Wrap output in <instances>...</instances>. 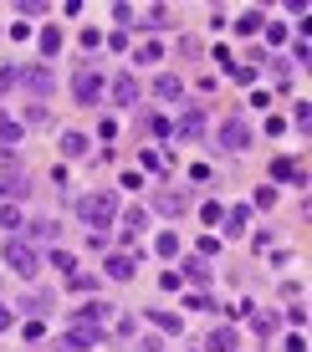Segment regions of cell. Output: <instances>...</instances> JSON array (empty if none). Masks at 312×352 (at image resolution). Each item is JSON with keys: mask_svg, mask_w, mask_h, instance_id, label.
I'll list each match as a JSON object with an SVG mask.
<instances>
[{"mask_svg": "<svg viewBox=\"0 0 312 352\" xmlns=\"http://www.w3.org/2000/svg\"><path fill=\"white\" fill-rule=\"evenodd\" d=\"M77 220L87 225L92 235L113 230V220H118V194H113V189H92L87 199H77Z\"/></svg>", "mask_w": 312, "mask_h": 352, "instance_id": "1", "label": "cell"}, {"mask_svg": "<svg viewBox=\"0 0 312 352\" xmlns=\"http://www.w3.org/2000/svg\"><path fill=\"white\" fill-rule=\"evenodd\" d=\"M6 271H16L21 281H31L41 271V256L31 250V240H6Z\"/></svg>", "mask_w": 312, "mask_h": 352, "instance_id": "2", "label": "cell"}, {"mask_svg": "<svg viewBox=\"0 0 312 352\" xmlns=\"http://www.w3.org/2000/svg\"><path fill=\"white\" fill-rule=\"evenodd\" d=\"M215 143H220L225 153H246L251 148V123H246V118H225L220 133H215Z\"/></svg>", "mask_w": 312, "mask_h": 352, "instance_id": "3", "label": "cell"}, {"mask_svg": "<svg viewBox=\"0 0 312 352\" xmlns=\"http://www.w3.org/2000/svg\"><path fill=\"white\" fill-rule=\"evenodd\" d=\"M103 342V332H98V327H92V322H72V332L67 337H56V352H87V347H98Z\"/></svg>", "mask_w": 312, "mask_h": 352, "instance_id": "4", "label": "cell"}, {"mask_svg": "<svg viewBox=\"0 0 312 352\" xmlns=\"http://www.w3.org/2000/svg\"><path fill=\"white\" fill-rule=\"evenodd\" d=\"M16 87H26L36 102H46L52 87H56V82H52V67H21V72H16Z\"/></svg>", "mask_w": 312, "mask_h": 352, "instance_id": "5", "label": "cell"}, {"mask_svg": "<svg viewBox=\"0 0 312 352\" xmlns=\"http://www.w3.org/2000/svg\"><path fill=\"white\" fill-rule=\"evenodd\" d=\"M72 97H77L82 107H92L103 97V77H98V67H82L77 77H72Z\"/></svg>", "mask_w": 312, "mask_h": 352, "instance_id": "6", "label": "cell"}, {"mask_svg": "<svg viewBox=\"0 0 312 352\" xmlns=\"http://www.w3.org/2000/svg\"><path fill=\"white\" fill-rule=\"evenodd\" d=\"M26 194H31V174H26V168H0V199H26Z\"/></svg>", "mask_w": 312, "mask_h": 352, "instance_id": "7", "label": "cell"}, {"mask_svg": "<svg viewBox=\"0 0 312 352\" xmlns=\"http://www.w3.org/2000/svg\"><path fill=\"white\" fill-rule=\"evenodd\" d=\"M174 138H185V143L205 138V107H185V118L174 123Z\"/></svg>", "mask_w": 312, "mask_h": 352, "instance_id": "8", "label": "cell"}, {"mask_svg": "<svg viewBox=\"0 0 312 352\" xmlns=\"http://www.w3.org/2000/svg\"><path fill=\"white\" fill-rule=\"evenodd\" d=\"M154 210H159V214H169V220H174V214H185V210H189V194H185V189H169V184H164V189H154Z\"/></svg>", "mask_w": 312, "mask_h": 352, "instance_id": "9", "label": "cell"}, {"mask_svg": "<svg viewBox=\"0 0 312 352\" xmlns=\"http://www.w3.org/2000/svg\"><path fill=\"white\" fill-rule=\"evenodd\" d=\"M236 347H241V332H236V327H215L200 352H236Z\"/></svg>", "mask_w": 312, "mask_h": 352, "instance_id": "10", "label": "cell"}, {"mask_svg": "<svg viewBox=\"0 0 312 352\" xmlns=\"http://www.w3.org/2000/svg\"><path fill=\"white\" fill-rule=\"evenodd\" d=\"M179 92H185V82H179L174 72H164V77H154V97H164V102H179Z\"/></svg>", "mask_w": 312, "mask_h": 352, "instance_id": "11", "label": "cell"}, {"mask_svg": "<svg viewBox=\"0 0 312 352\" xmlns=\"http://www.w3.org/2000/svg\"><path fill=\"white\" fill-rule=\"evenodd\" d=\"M138 102V82L134 77H118L113 82V107H134Z\"/></svg>", "mask_w": 312, "mask_h": 352, "instance_id": "12", "label": "cell"}, {"mask_svg": "<svg viewBox=\"0 0 312 352\" xmlns=\"http://www.w3.org/2000/svg\"><path fill=\"white\" fill-rule=\"evenodd\" d=\"M134 271H138L134 256H107V276H113V281H134Z\"/></svg>", "mask_w": 312, "mask_h": 352, "instance_id": "13", "label": "cell"}, {"mask_svg": "<svg viewBox=\"0 0 312 352\" xmlns=\"http://www.w3.org/2000/svg\"><path fill=\"white\" fill-rule=\"evenodd\" d=\"M143 225H149V214H143L138 204H128V210H123V240H128V245H134V235H138Z\"/></svg>", "mask_w": 312, "mask_h": 352, "instance_id": "14", "label": "cell"}, {"mask_svg": "<svg viewBox=\"0 0 312 352\" xmlns=\"http://www.w3.org/2000/svg\"><path fill=\"white\" fill-rule=\"evenodd\" d=\"M21 133H26V128H21L16 118L0 113V148H21Z\"/></svg>", "mask_w": 312, "mask_h": 352, "instance_id": "15", "label": "cell"}, {"mask_svg": "<svg viewBox=\"0 0 312 352\" xmlns=\"http://www.w3.org/2000/svg\"><path fill=\"white\" fill-rule=\"evenodd\" d=\"M21 307H26V311H41V317H46V311L56 307V296H52V291H26V296H21Z\"/></svg>", "mask_w": 312, "mask_h": 352, "instance_id": "16", "label": "cell"}, {"mask_svg": "<svg viewBox=\"0 0 312 352\" xmlns=\"http://www.w3.org/2000/svg\"><path fill=\"white\" fill-rule=\"evenodd\" d=\"M26 235L36 240V245H52V240H56V235H62V225H56V220H36V225L26 230Z\"/></svg>", "mask_w": 312, "mask_h": 352, "instance_id": "17", "label": "cell"}, {"mask_svg": "<svg viewBox=\"0 0 312 352\" xmlns=\"http://www.w3.org/2000/svg\"><path fill=\"white\" fill-rule=\"evenodd\" d=\"M246 225H251V210H246V204H236V210L225 214V235H246Z\"/></svg>", "mask_w": 312, "mask_h": 352, "instance_id": "18", "label": "cell"}, {"mask_svg": "<svg viewBox=\"0 0 312 352\" xmlns=\"http://www.w3.org/2000/svg\"><path fill=\"white\" fill-rule=\"evenodd\" d=\"M62 153H67V159H82V153H87V138H82L77 128H67L62 133Z\"/></svg>", "mask_w": 312, "mask_h": 352, "instance_id": "19", "label": "cell"}, {"mask_svg": "<svg viewBox=\"0 0 312 352\" xmlns=\"http://www.w3.org/2000/svg\"><path fill=\"white\" fill-rule=\"evenodd\" d=\"M21 123H26V128H46V123H52V107H46V102H31Z\"/></svg>", "mask_w": 312, "mask_h": 352, "instance_id": "20", "label": "cell"}, {"mask_svg": "<svg viewBox=\"0 0 312 352\" xmlns=\"http://www.w3.org/2000/svg\"><path fill=\"white\" fill-rule=\"evenodd\" d=\"M185 276L205 286V281H210V261H205V256H189V261H185Z\"/></svg>", "mask_w": 312, "mask_h": 352, "instance_id": "21", "label": "cell"}, {"mask_svg": "<svg viewBox=\"0 0 312 352\" xmlns=\"http://www.w3.org/2000/svg\"><path fill=\"white\" fill-rule=\"evenodd\" d=\"M261 26H267V16H261V10H246V16L236 21V36H256Z\"/></svg>", "mask_w": 312, "mask_h": 352, "instance_id": "22", "label": "cell"}, {"mask_svg": "<svg viewBox=\"0 0 312 352\" xmlns=\"http://www.w3.org/2000/svg\"><path fill=\"white\" fill-rule=\"evenodd\" d=\"M36 41H41V56H56V52H62V31H56V26H46Z\"/></svg>", "mask_w": 312, "mask_h": 352, "instance_id": "23", "label": "cell"}, {"mask_svg": "<svg viewBox=\"0 0 312 352\" xmlns=\"http://www.w3.org/2000/svg\"><path fill=\"white\" fill-rule=\"evenodd\" d=\"M107 311H113V307H103V301H87V307L77 311V322H92V327H98V322L107 317Z\"/></svg>", "mask_w": 312, "mask_h": 352, "instance_id": "24", "label": "cell"}, {"mask_svg": "<svg viewBox=\"0 0 312 352\" xmlns=\"http://www.w3.org/2000/svg\"><path fill=\"white\" fill-rule=\"evenodd\" d=\"M138 62H143V67H154V62H164V46H159V41H149V46H138Z\"/></svg>", "mask_w": 312, "mask_h": 352, "instance_id": "25", "label": "cell"}, {"mask_svg": "<svg viewBox=\"0 0 312 352\" xmlns=\"http://www.w3.org/2000/svg\"><path fill=\"white\" fill-rule=\"evenodd\" d=\"M0 230H21V214H16V204H6V199H0Z\"/></svg>", "mask_w": 312, "mask_h": 352, "instance_id": "26", "label": "cell"}, {"mask_svg": "<svg viewBox=\"0 0 312 352\" xmlns=\"http://www.w3.org/2000/svg\"><path fill=\"white\" fill-rule=\"evenodd\" d=\"M159 256H164V261H174V256H179V240H174V230H164V235H159Z\"/></svg>", "mask_w": 312, "mask_h": 352, "instance_id": "27", "label": "cell"}, {"mask_svg": "<svg viewBox=\"0 0 312 352\" xmlns=\"http://www.w3.org/2000/svg\"><path fill=\"white\" fill-rule=\"evenodd\" d=\"M271 179H297V164L292 159H271Z\"/></svg>", "mask_w": 312, "mask_h": 352, "instance_id": "28", "label": "cell"}, {"mask_svg": "<svg viewBox=\"0 0 312 352\" xmlns=\"http://www.w3.org/2000/svg\"><path fill=\"white\" fill-rule=\"evenodd\" d=\"M103 46V31H92V26H82V52H98Z\"/></svg>", "mask_w": 312, "mask_h": 352, "instance_id": "29", "label": "cell"}, {"mask_svg": "<svg viewBox=\"0 0 312 352\" xmlns=\"http://www.w3.org/2000/svg\"><path fill=\"white\" fill-rule=\"evenodd\" d=\"M143 168H154V174H164V153H159V148H143Z\"/></svg>", "mask_w": 312, "mask_h": 352, "instance_id": "30", "label": "cell"}, {"mask_svg": "<svg viewBox=\"0 0 312 352\" xmlns=\"http://www.w3.org/2000/svg\"><path fill=\"white\" fill-rule=\"evenodd\" d=\"M46 261H52L56 271H72V265H77V261H72V250H52V256H46Z\"/></svg>", "mask_w": 312, "mask_h": 352, "instance_id": "31", "label": "cell"}, {"mask_svg": "<svg viewBox=\"0 0 312 352\" xmlns=\"http://www.w3.org/2000/svg\"><path fill=\"white\" fill-rule=\"evenodd\" d=\"M251 327H256V332H271V327H277V317H271V311H256V317H251Z\"/></svg>", "mask_w": 312, "mask_h": 352, "instance_id": "32", "label": "cell"}, {"mask_svg": "<svg viewBox=\"0 0 312 352\" xmlns=\"http://www.w3.org/2000/svg\"><path fill=\"white\" fill-rule=\"evenodd\" d=\"M154 322H159L164 332H179V317H174V311H154Z\"/></svg>", "mask_w": 312, "mask_h": 352, "instance_id": "33", "label": "cell"}, {"mask_svg": "<svg viewBox=\"0 0 312 352\" xmlns=\"http://www.w3.org/2000/svg\"><path fill=\"white\" fill-rule=\"evenodd\" d=\"M292 118H297V128H302V133L312 128V107H307V102H297V113H292Z\"/></svg>", "mask_w": 312, "mask_h": 352, "instance_id": "34", "label": "cell"}, {"mask_svg": "<svg viewBox=\"0 0 312 352\" xmlns=\"http://www.w3.org/2000/svg\"><path fill=\"white\" fill-rule=\"evenodd\" d=\"M10 87H16V67H6V72H0V97H6Z\"/></svg>", "mask_w": 312, "mask_h": 352, "instance_id": "35", "label": "cell"}, {"mask_svg": "<svg viewBox=\"0 0 312 352\" xmlns=\"http://www.w3.org/2000/svg\"><path fill=\"white\" fill-rule=\"evenodd\" d=\"M10 327H16V311H10V307H0V332H10Z\"/></svg>", "mask_w": 312, "mask_h": 352, "instance_id": "36", "label": "cell"}]
</instances>
